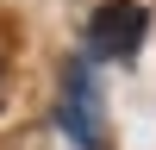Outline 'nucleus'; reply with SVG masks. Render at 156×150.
Segmentation results:
<instances>
[{
    "mask_svg": "<svg viewBox=\"0 0 156 150\" xmlns=\"http://www.w3.org/2000/svg\"><path fill=\"white\" fill-rule=\"evenodd\" d=\"M56 125L75 150H106V94H100V75L87 56H75L62 69V88H56Z\"/></svg>",
    "mask_w": 156,
    "mask_h": 150,
    "instance_id": "obj_1",
    "label": "nucleus"
},
{
    "mask_svg": "<svg viewBox=\"0 0 156 150\" xmlns=\"http://www.w3.org/2000/svg\"><path fill=\"white\" fill-rule=\"evenodd\" d=\"M144 31H150V12L137 0L94 6V19H87V62H125V56H137Z\"/></svg>",
    "mask_w": 156,
    "mask_h": 150,
    "instance_id": "obj_2",
    "label": "nucleus"
}]
</instances>
